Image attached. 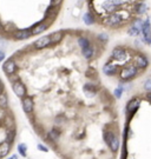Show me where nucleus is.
Wrapping results in <instances>:
<instances>
[{
	"mask_svg": "<svg viewBox=\"0 0 151 159\" xmlns=\"http://www.w3.org/2000/svg\"><path fill=\"white\" fill-rule=\"evenodd\" d=\"M66 0H0V38L24 41L57 22Z\"/></svg>",
	"mask_w": 151,
	"mask_h": 159,
	"instance_id": "obj_1",
	"label": "nucleus"
},
{
	"mask_svg": "<svg viewBox=\"0 0 151 159\" xmlns=\"http://www.w3.org/2000/svg\"><path fill=\"white\" fill-rule=\"evenodd\" d=\"M145 0H85L92 25L118 33L131 28L139 20Z\"/></svg>",
	"mask_w": 151,
	"mask_h": 159,
	"instance_id": "obj_2",
	"label": "nucleus"
},
{
	"mask_svg": "<svg viewBox=\"0 0 151 159\" xmlns=\"http://www.w3.org/2000/svg\"><path fill=\"white\" fill-rule=\"evenodd\" d=\"M149 65L148 57L137 47L119 45L112 48L110 58L103 66V72L106 76L118 77L128 70L144 71Z\"/></svg>",
	"mask_w": 151,
	"mask_h": 159,
	"instance_id": "obj_3",
	"label": "nucleus"
},
{
	"mask_svg": "<svg viewBox=\"0 0 151 159\" xmlns=\"http://www.w3.org/2000/svg\"><path fill=\"white\" fill-rule=\"evenodd\" d=\"M10 145L11 144H8L6 140L0 141V158H4L8 153V151H10Z\"/></svg>",
	"mask_w": 151,
	"mask_h": 159,
	"instance_id": "obj_4",
	"label": "nucleus"
},
{
	"mask_svg": "<svg viewBox=\"0 0 151 159\" xmlns=\"http://www.w3.org/2000/svg\"><path fill=\"white\" fill-rule=\"evenodd\" d=\"M109 147L111 149L112 152H117V151H118V149H119V139H118L117 136H115V137H113V138L110 140Z\"/></svg>",
	"mask_w": 151,
	"mask_h": 159,
	"instance_id": "obj_5",
	"label": "nucleus"
},
{
	"mask_svg": "<svg viewBox=\"0 0 151 159\" xmlns=\"http://www.w3.org/2000/svg\"><path fill=\"white\" fill-rule=\"evenodd\" d=\"M14 138H16V129H11V130H8L7 133H6L5 140H6L8 144H12V143H13V140H14Z\"/></svg>",
	"mask_w": 151,
	"mask_h": 159,
	"instance_id": "obj_6",
	"label": "nucleus"
},
{
	"mask_svg": "<svg viewBox=\"0 0 151 159\" xmlns=\"http://www.w3.org/2000/svg\"><path fill=\"white\" fill-rule=\"evenodd\" d=\"M18 150H19V153H20L22 157H26V150H27L26 145H25V144H20V145L18 146Z\"/></svg>",
	"mask_w": 151,
	"mask_h": 159,
	"instance_id": "obj_7",
	"label": "nucleus"
},
{
	"mask_svg": "<svg viewBox=\"0 0 151 159\" xmlns=\"http://www.w3.org/2000/svg\"><path fill=\"white\" fill-rule=\"evenodd\" d=\"M145 90L146 91H151V80L146 81V84H145Z\"/></svg>",
	"mask_w": 151,
	"mask_h": 159,
	"instance_id": "obj_8",
	"label": "nucleus"
},
{
	"mask_svg": "<svg viewBox=\"0 0 151 159\" xmlns=\"http://www.w3.org/2000/svg\"><path fill=\"white\" fill-rule=\"evenodd\" d=\"M38 149L44 151V152H47V147H45V146H43V145H38Z\"/></svg>",
	"mask_w": 151,
	"mask_h": 159,
	"instance_id": "obj_9",
	"label": "nucleus"
},
{
	"mask_svg": "<svg viewBox=\"0 0 151 159\" xmlns=\"http://www.w3.org/2000/svg\"><path fill=\"white\" fill-rule=\"evenodd\" d=\"M17 158H18V157H17L16 154H13V156H11V157H10L8 159H17Z\"/></svg>",
	"mask_w": 151,
	"mask_h": 159,
	"instance_id": "obj_10",
	"label": "nucleus"
}]
</instances>
